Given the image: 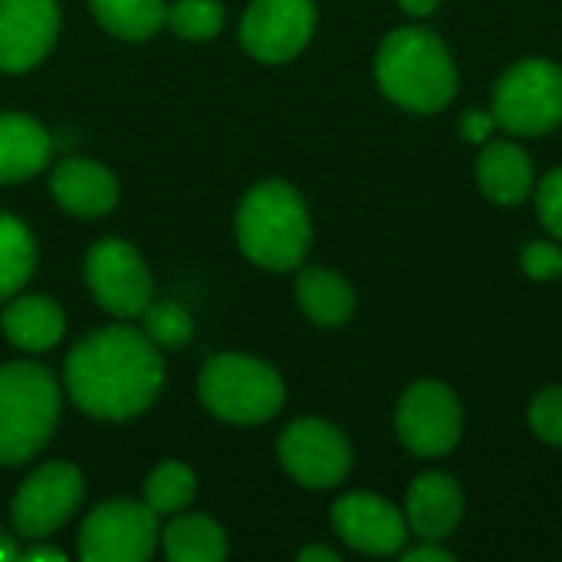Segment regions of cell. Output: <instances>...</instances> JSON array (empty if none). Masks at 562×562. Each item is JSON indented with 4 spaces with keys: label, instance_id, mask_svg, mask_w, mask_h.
Instances as JSON below:
<instances>
[{
    "label": "cell",
    "instance_id": "cell-1",
    "mask_svg": "<svg viewBox=\"0 0 562 562\" xmlns=\"http://www.w3.org/2000/svg\"><path fill=\"white\" fill-rule=\"evenodd\" d=\"M79 412L99 422H128L148 412L165 385L161 349L142 326H105L72 346L63 369Z\"/></svg>",
    "mask_w": 562,
    "mask_h": 562
},
{
    "label": "cell",
    "instance_id": "cell-2",
    "mask_svg": "<svg viewBox=\"0 0 562 562\" xmlns=\"http://www.w3.org/2000/svg\"><path fill=\"white\" fill-rule=\"evenodd\" d=\"M234 231L244 257L277 273L296 270L313 240L306 201L286 181L254 184L237 207Z\"/></svg>",
    "mask_w": 562,
    "mask_h": 562
},
{
    "label": "cell",
    "instance_id": "cell-3",
    "mask_svg": "<svg viewBox=\"0 0 562 562\" xmlns=\"http://www.w3.org/2000/svg\"><path fill=\"white\" fill-rule=\"evenodd\" d=\"M59 385L36 362L0 366V464L16 468L36 458L59 422Z\"/></svg>",
    "mask_w": 562,
    "mask_h": 562
},
{
    "label": "cell",
    "instance_id": "cell-4",
    "mask_svg": "<svg viewBox=\"0 0 562 562\" xmlns=\"http://www.w3.org/2000/svg\"><path fill=\"white\" fill-rule=\"evenodd\" d=\"M382 92L415 112H438L451 102L458 76L445 43L418 26L395 30L375 59Z\"/></svg>",
    "mask_w": 562,
    "mask_h": 562
},
{
    "label": "cell",
    "instance_id": "cell-5",
    "mask_svg": "<svg viewBox=\"0 0 562 562\" xmlns=\"http://www.w3.org/2000/svg\"><path fill=\"white\" fill-rule=\"evenodd\" d=\"M198 398L217 422L263 425L283 408L286 389L273 366L244 352H221L204 362L198 375Z\"/></svg>",
    "mask_w": 562,
    "mask_h": 562
},
{
    "label": "cell",
    "instance_id": "cell-6",
    "mask_svg": "<svg viewBox=\"0 0 562 562\" xmlns=\"http://www.w3.org/2000/svg\"><path fill=\"white\" fill-rule=\"evenodd\" d=\"M86 286L99 310L115 319H138L155 300V280L145 257L122 237H102L82 260Z\"/></svg>",
    "mask_w": 562,
    "mask_h": 562
},
{
    "label": "cell",
    "instance_id": "cell-7",
    "mask_svg": "<svg viewBox=\"0 0 562 562\" xmlns=\"http://www.w3.org/2000/svg\"><path fill=\"white\" fill-rule=\"evenodd\" d=\"M158 514L145 501L115 497L89 510L79 527V560L145 562L158 547Z\"/></svg>",
    "mask_w": 562,
    "mask_h": 562
},
{
    "label": "cell",
    "instance_id": "cell-8",
    "mask_svg": "<svg viewBox=\"0 0 562 562\" xmlns=\"http://www.w3.org/2000/svg\"><path fill=\"white\" fill-rule=\"evenodd\" d=\"M86 494L82 471L69 461H46L26 474L10 504V524L16 537L46 540L63 530L79 510Z\"/></svg>",
    "mask_w": 562,
    "mask_h": 562
},
{
    "label": "cell",
    "instance_id": "cell-9",
    "mask_svg": "<svg viewBox=\"0 0 562 562\" xmlns=\"http://www.w3.org/2000/svg\"><path fill=\"white\" fill-rule=\"evenodd\" d=\"M494 119L517 135H540L562 122V69L550 59H524L494 92Z\"/></svg>",
    "mask_w": 562,
    "mask_h": 562
},
{
    "label": "cell",
    "instance_id": "cell-10",
    "mask_svg": "<svg viewBox=\"0 0 562 562\" xmlns=\"http://www.w3.org/2000/svg\"><path fill=\"white\" fill-rule=\"evenodd\" d=\"M277 454L283 471L306 491H329L342 484L352 468V448L346 435L319 418L293 422L280 435Z\"/></svg>",
    "mask_w": 562,
    "mask_h": 562
},
{
    "label": "cell",
    "instance_id": "cell-11",
    "mask_svg": "<svg viewBox=\"0 0 562 562\" xmlns=\"http://www.w3.org/2000/svg\"><path fill=\"white\" fill-rule=\"evenodd\" d=\"M316 26L313 0H254L240 20V43L260 63H290Z\"/></svg>",
    "mask_w": 562,
    "mask_h": 562
},
{
    "label": "cell",
    "instance_id": "cell-12",
    "mask_svg": "<svg viewBox=\"0 0 562 562\" xmlns=\"http://www.w3.org/2000/svg\"><path fill=\"white\" fill-rule=\"evenodd\" d=\"M398 438L418 458H441L461 438V405L441 382H418L402 395Z\"/></svg>",
    "mask_w": 562,
    "mask_h": 562
},
{
    "label": "cell",
    "instance_id": "cell-13",
    "mask_svg": "<svg viewBox=\"0 0 562 562\" xmlns=\"http://www.w3.org/2000/svg\"><path fill=\"white\" fill-rule=\"evenodd\" d=\"M59 36L56 0H0V72L36 69Z\"/></svg>",
    "mask_w": 562,
    "mask_h": 562
},
{
    "label": "cell",
    "instance_id": "cell-14",
    "mask_svg": "<svg viewBox=\"0 0 562 562\" xmlns=\"http://www.w3.org/2000/svg\"><path fill=\"white\" fill-rule=\"evenodd\" d=\"M333 527L359 553L389 557L405 543V517L375 494H346L333 507Z\"/></svg>",
    "mask_w": 562,
    "mask_h": 562
},
{
    "label": "cell",
    "instance_id": "cell-15",
    "mask_svg": "<svg viewBox=\"0 0 562 562\" xmlns=\"http://www.w3.org/2000/svg\"><path fill=\"white\" fill-rule=\"evenodd\" d=\"M49 191L72 217H102L119 204V178L95 158H66L53 168Z\"/></svg>",
    "mask_w": 562,
    "mask_h": 562
},
{
    "label": "cell",
    "instance_id": "cell-16",
    "mask_svg": "<svg viewBox=\"0 0 562 562\" xmlns=\"http://www.w3.org/2000/svg\"><path fill=\"white\" fill-rule=\"evenodd\" d=\"M66 333V316L56 300L43 293H16L3 306V336L20 352H46Z\"/></svg>",
    "mask_w": 562,
    "mask_h": 562
},
{
    "label": "cell",
    "instance_id": "cell-17",
    "mask_svg": "<svg viewBox=\"0 0 562 562\" xmlns=\"http://www.w3.org/2000/svg\"><path fill=\"white\" fill-rule=\"evenodd\" d=\"M49 132L23 112H0V184L36 178L49 165Z\"/></svg>",
    "mask_w": 562,
    "mask_h": 562
},
{
    "label": "cell",
    "instance_id": "cell-18",
    "mask_svg": "<svg viewBox=\"0 0 562 562\" xmlns=\"http://www.w3.org/2000/svg\"><path fill=\"white\" fill-rule=\"evenodd\" d=\"M464 514V494L448 474H422L408 487V520L418 537L441 540L448 537Z\"/></svg>",
    "mask_w": 562,
    "mask_h": 562
},
{
    "label": "cell",
    "instance_id": "cell-19",
    "mask_svg": "<svg viewBox=\"0 0 562 562\" xmlns=\"http://www.w3.org/2000/svg\"><path fill=\"white\" fill-rule=\"evenodd\" d=\"M481 191L497 204H517L533 188V165L527 151L514 142H494L477 158Z\"/></svg>",
    "mask_w": 562,
    "mask_h": 562
},
{
    "label": "cell",
    "instance_id": "cell-20",
    "mask_svg": "<svg viewBox=\"0 0 562 562\" xmlns=\"http://www.w3.org/2000/svg\"><path fill=\"white\" fill-rule=\"evenodd\" d=\"M171 524L161 533V547L165 557L171 562H224L231 547H227V533L217 520L204 517V514H175L168 517Z\"/></svg>",
    "mask_w": 562,
    "mask_h": 562
},
{
    "label": "cell",
    "instance_id": "cell-21",
    "mask_svg": "<svg viewBox=\"0 0 562 562\" xmlns=\"http://www.w3.org/2000/svg\"><path fill=\"white\" fill-rule=\"evenodd\" d=\"M296 300L300 310L323 329L342 326L356 310L352 286L336 270L326 267H310L296 277Z\"/></svg>",
    "mask_w": 562,
    "mask_h": 562
},
{
    "label": "cell",
    "instance_id": "cell-22",
    "mask_svg": "<svg viewBox=\"0 0 562 562\" xmlns=\"http://www.w3.org/2000/svg\"><path fill=\"white\" fill-rule=\"evenodd\" d=\"M92 16L105 33L125 43H145L165 26V0H89Z\"/></svg>",
    "mask_w": 562,
    "mask_h": 562
},
{
    "label": "cell",
    "instance_id": "cell-23",
    "mask_svg": "<svg viewBox=\"0 0 562 562\" xmlns=\"http://www.w3.org/2000/svg\"><path fill=\"white\" fill-rule=\"evenodd\" d=\"M33 267H36V240L30 227L20 217L0 211V303H7L26 286Z\"/></svg>",
    "mask_w": 562,
    "mask_h": 562
},
{
    "label": "cell",
    "instance_id": "cell-24",
    "mask_svg": "<svg viewBox=\"0 0 562 562\" xmlns=\"http://www.w3.org/2000/svg\"><path fill=\"white\" fill-rule=\"evenodd\" d=\"M198 497V477L188 464L181 461H161L148 477H145V504L158 517H175L188 510Z\"/></svg>",
    "mask_w": 562,
    "mask_h": 562
},
{
    "label": "cell",
    "instance_id": "cell-25",
    "mask_svg": "<svg viewBox=\"0 0 562 562\" xmlns=\"http://www.w3.org/2000/svg\"><path fill=\"white\" fill-rule=\"evenodd\" d=\"M227 23V10L221 0H175L168 3L165 26L184 43H207Z\"/></svg>",
    "mask_w": 562,
    "mask_h": 562
},
{
    "label": "cell",
    "instance_id": "cell-26",
    "mask_svg": "<svg viewBox=\"0 0 562 562\" xmlns=\"http://www.w3.org/2000/svg\"><path fill=\"white\" fill-rule=\"evenodd\" d=\"M138 319H142V333L158 349H178V346L191 342V336H194L191 313L184 306L171 303V300H151L148 310Z\"/></svg>",
    "mask_w": 562,
    "mask_h": 562
},
{
    "label": "cell",
    "instance_id": "cell-27",
    "mask_svg": "<svg viewBox=\"0 0 562 562\" xmlns=\"http://www.w3.org/2000/svg\"><path fill=\"white\" fill-rule=\"evenodd\" d=\"M530 425L547 445H562V389H547L530 405Z\"/></svg>",
    "mask_w": 562,
    "mask_h": 562
},
{
    "label": "cell",
    "instance_id": "cell-28",
    "mask_svg": "<svg viewBox=\"0 0 562 562\" xmlns=\"http://www.w3.org/2000/svg\"><path fill=\"white\" fill-rule=\"evenodd\" d=\"M537 207H540V217L543 224L562 237V168L550 171L540 184V194H537Z\"/></svg>",
    "mask_w": 562,
    "mask_h": 562
},
{
    "label": "cell",
    "instance_id": "cell-29",
    "mask_svg": "<svg viewBox=\"0 0 562 562\" xmlns=\"http://www.w3.org/2000/svg\"><path fill=\"white\" fill-rule=\"evenodd\" d=\"M524 270H527L533 280H553V277H560L562 250L560 247H553V244H543V240L530 244V247L524 250Z\"/></svg>",
    "mask_w": 562,
    "mask_h": 562
},
{
    "label": "cell",
    "instance_id": "cell-30",
    "mask_svg": "<svg viewBox=\"0 0 562 562\" xmlns=\"http://www.w3.org/2000/svg\"><path fill=\"white\" fill-rule=\"evenodd\" d=\"M491 125H494V119H491L487 112H468L461 128H464V135H468L471 142H484L487 132H491Z\"/></svg>",
    "mask_w": 562,
    "mask_h": 562
},
{
    "label": "cell",
    "instance_id": "cell-31",
    "mask_svg": "<svg viewBox=\"0 0 562 562\" xmlns=\"http://www.w3.org/2000/svg\"><path fill=\"white\" fill-rule=\"evenodd\" d=\"M16 560H49V562H66V553H59L56 547H33V550H23V553H16Z\"/></svg>",
    "mask_w": 562,
    "mask_h": 562
},
{
    "label": "cell",
    "instance_id": "cell-32",
    "mask_svg": "<svg viewBox=\"0 0 562 562\" xmlns=\"http://www.w3.org/2000/svg\"><path fill=\"white\" fill-rule=\"evenodd\" d=\"M405 562H451V553L438 547H422V550H412Z\"/></svg>",
    "mask_w": 562,
    "mask_h": 562
},
{
    "label": "cell",
    "instance_id": "cell-33",
    "mask_svg": "<svg viewBox=\"0 0 562 562\" xmlns=\"http://www.w3.org/2000/svg\"><path fill=\"white\" fill-rule=\"evenodd\" d=\"M300 562H339V553L329 547H306L300 550Z\"/></svg>",
    "mask_w": 562,
    "mask_h": 562
},
{
    "label": "cell",
    "instance_id": "cell-34",
    "mask_svg": "<svg viewBox=\"0 0 562 562\" xmlns=\"http://www.w3.org/2000/svg\"><path fill=\"white\" fill-rule=\"evenodd\" d=\"M408 13H415V16H425V13H431L435 7H438V0H398Z\"/></svg>",
    "mask_w": 562,
    "mask_h": 562
},
{
    "label": "cell",
    "instance_id": "cell-35",
    "mask_svg": "<svg viewBox=\"0 0 562 562\" xmlns=\"http://www.w3.org/2000/svg\"><path fill=\"white\" fill-rule=\"evenodd\" d=\"M7 560H16V547L10 543V537H3V533H0V562H7Z\"/></svg>",
    "mask_w": 562,
    "mask_h": 562
}]
</instances>
